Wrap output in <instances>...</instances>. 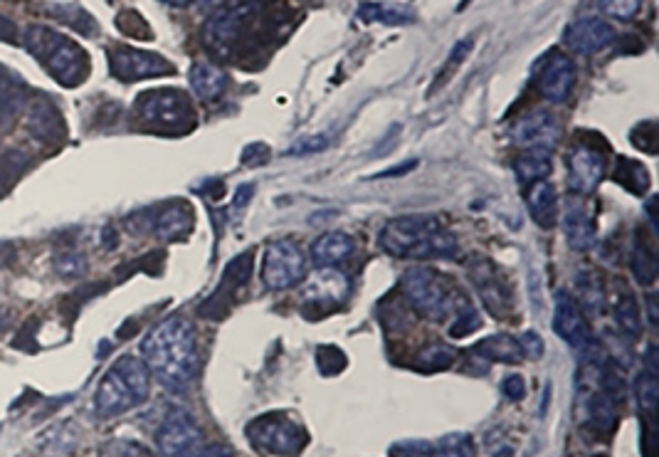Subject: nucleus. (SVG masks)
<instances>
[{
    "label": "nucleus",
    "mask_w": 659,
    "mask_h": 457,
    "mask_svg": "<svg viewBox=\"0 0 659 457\" xmlns=\"http://www.w3.org/2000/svg\"><path fill=\"white\" fill-rule=\"evenodd\" d=\"M141 361L171 391H183L198 371V344L186 317L163 319L141 341Z\"/></svg>",
    "instance_id": "nucleus-1"
},
{
    "label": "nucleus",
    "mask_w": 659,
    "mask_h": 457,
    "mask_svg": "<svg viewBox=\"0 0 659 457\" xmlns=\"http://www.w3.org/2000/svg\"><path fill=\"white\" fill-rule=\"evenodd\" d=\"M381 248L405 260H447L457 255V235L435 215H400L388 220L378 235Z\"/></svg>",
    "instance_id": "nucleus-2"
},
{
    "label": "nucleus",
    "mask_w": 659,
    "mask_h": 457,
    "mask_svg": "<svg viewBox=\"0 0 659 457\" xmlns=\"http://www.w3.org/2000/svg\"><path fill=\"white\" fill-rule=\"evenodd\" d=\"M151 371L136 356H121L99 381L94 393V411L102 418H117L134 411L149 398Z\"/></svg>",
    "instance_id": "nucleus-3"
},
{
    "label": "nucleus",
    "mask_w": 659,
    "mask_h": 457,
    "mask_svg": "<svg viewBox=\"0 0 659 457\" xmlns=\"http://www.w3.org/2000/svg\"><path fill=\"white\" fill-rule=\"evenodd\" d=\"M30 55L65 87H77L89 75V57L75 40L45 25H30L23 33Z\"/></svg>",
    "instance_id": "nucleus-4"
},
{
    "label": "nucleus",
    "mask_w": 659,
    "mask_h": 457,
    "mask_svg": "<svg viewBox=\"0 0 659 457\" xmlns=\"http://www.w3.org/2000/svg\"><path fill=\"white\" fill-rule=\"evenodd\" d=\"M403 294L423 317L435 319V322L447 319L450 312H460L467 304L465 294L457 292L447 277L430 267H413L405 272Z\"/></svg>",
    "instance_id": "nucleus-5"
},
{
    "label": "nucleus",
    "mask_w": 659,
    "mask_h": 457,
    "mask_svg": "<svg viewBox=\"0 0 659 457\" xmlns=\"http://www.w3.org/2000/svg\"><path fill=\"white\" fill-rule=\"evenodd\" d=\"M136 117L161 134H183L195 126L191 99L181 89H149L136 99Z\"/></svg>",
    "instance_id": "nucleus-6"
},
{
    "label": "nucleus",
    "mask_w": 659,
    "mask_h": 457,
    "mask_svg": "<svg viewBox=\"0 0 659 457\" xmlns=\"http://www.w3.org/2000/svg\"><path fill=\"white\" fill-rule=\"evenodd\" d=\"M247 440L262 455L297 457L307 445V430L289 413L274 411L255 418L247 425Z\"/></svg>",
    "instance_id": "nucleus-7"
},
{
    "label": "nucleus",
    "mask_w": 659,
    "mask_h": 457,
    "mask_svg": "<svg viewBox=\"0 0 659 457\" xmlns=\"http://www.w3.org/2000/svg\"><path fill=\"white\" fill-rule=\"evenodd\" d=\"M304 275H307V260H304V252L294 240H277L265 250V260H262V282H265V287L289 290V287L299 285Z\"/></svg>",
    "instance_id": "nucleus-8"
},
{
    "label": "nucleus",
    "mask_w": 659,
    "mask_h": 457,
    "mask_svg": "<svg viewBox=\"0 0 659 457\" xmlns=\"http://www.w3.org/2000/svg\"><path fill=\"white\" fill-rule=\"evenodd\" d=\"M553 332L561 336L563 341H568L571 346H576L585 361H595L600 356V344L595 341L593 332H590V324L588 319H585L581 304H578L568 292L556 294Z\"/></svg>",
    "instance_id": "nucleus-9"
},
{
    "label": "nucleus",
    "mask_w": 659,
    "mask_h": 457,
    "mask_svg": "<svg viewBox=\"0 0 659 457\" xmlns=\"http://www.w3.org/2000/svg\"><path fill=\"white\" fill-rule=\"evenodd\" d=\"M161 457H200L203 455V435L198 423L183 408H173L156 433Z\"/></svg>",
    "instance_id": "nucleus-10"
},
{
    "label": "nucleus",
    "mask_w": 659,
    "mask_h": 457,
    "mask_svg": "<svg viewBox=\"0 0 659 457\" xmlns=\"http://www.w3.org/2000/svg\"><path fill=\"white\" fill-rule=\"evenodd\" d=\"M109 67H112L114 77L121 82H139L149 80V77L173 75V65L166 57L156 55V52L134 50V47H112Z\"/></svg>",
    "instance_id": "nucleus-11"
},
{
    "label": "nucleus",
    "mask_w": 659,
    "mask_h": 457,
    "mask_svg": "<svg viewBox=\"0 0 659 457\" xmlns=\"http://www.w3.org/2000/svg\"><path fill=\"white\" fill-rule=\"evenodd\" d=\"M469 280H472L474 290L482 297L484 307L494 314V317H504L514 309V294H511L509 282L504 280L502 270L489 260H474L469 265Z\"/></svg>",
    "instance_id": "nucleus-12"
},
{
    "label": "nucleus",
    "mask_w": 659,
    "mask_h": 457,
    "mask_svg": "<svg viewBox=\"0 0 659 457\" xmlns=\"http://www.w3.org/2000/svg\"><path fill=\"white\" fill-rule=\"evenodd\" d=\"M252 272V252L245 255H237L228 267H225V275L220 280L218 290L210 294L203 304H200V317L205 319H223L228 314V309L233 307L240 290H245V285L250 282Z\"/></svg>",
    "instance_id": "nucleus-13"
},
{
    "label": "nucleus",
    "mask_w": 659,
    "mask_h": 457,
    "mask_svg": "<svg viewBox=\"0 0 659 457\" xmlns=\"http://www.w3.org/2000/svg\"><path fill=\"white\" fill-rule=\"evenodd\" d=\"M260 13V5L257 3H242L237 8L225 10V13L213 15L205 25V38L213 47H220V50H228L233 47L240 35L250 28V23L255 20V15Z\"/></svg>",
    "instance_id": "nucleus-14"
},
{
    "label": "nucleus",
    "mask_w": 659,
    "mask_h": 457,
    "mask_svg": "<svg viewBox=\"0 0 659 457\" xmlns=\"http://www.w3.org/2000/svg\"><path fill=\"white\" fill-rule=\"evenodd\" d=\"M573 87H576V65H573V60L568 55H563V52H551V55L541 62V94L548 102L561 104L571 97Z\"/></svg>",
    "instance_id": "nucleus-15"
},
{
    "label": "nucleus",
    "mask_w": 659,
    "mask_h": 457,
    "mask_svg": "<svg viewBox=\"0 0 659 457\" xmlns=\"http://www.w3.org/2000/svg\"><path fill=\"white\" fill-rule=\"evenodd\" d=\"M558 122L553 114L548 112H534L529 117L519 119L511 129V139L526 149H539L551 151L558 141Z\"/></svg>",
    "instance_id": "nucleus-16"
},
{
    "label": "nucleus",
    "mask_w": 659,
    "mask_h": 457,
    "mask_svg": "<svg viewBox=\"0 0 659 457\" xmlns=\"http://www.w3.org/2000/svg\"><path fill=\"white\" fill-rule=\"evenodd\" d=\"M566 42L571 50L581 52V55H595V52H603L613 45L615 30L613 25L600 18H581L568 25Z\"/></svg>",
    "instance_id": "nucleus-17"
},
{
    "label": "nucleus",
    "mask_w": 659,
    "mask_h": 457,
    "mask_svg": "<svg viewBox=\"0 0 659 457\" xmlns=\"http://www.w3.org/2000/svg\"><path fill=\"white\" fill-rule=\"evenodd\" d=\"M28 131L45 146H57L65 139V124H62L60 109L47 97L33 99L28 107V117H25Z\"/></svg>",
    "instance_id": "nucleus-18"
},
{
    "label": "nucleus",
    "mask_w": 659,
    "mask_h": 457,
    "mask_svg": "<svg viewBox=\"0 0 659 457\" xmlns=\"http://www.w3.org/2000/svg\"><path fill=\"white\" fill-rule=\"evenodd\" d=\"M563 233H566L571 248L578 252L590 250L595 245V238H598V233H595V215L578 198H568L566 210H563Z\"/></svg>",
    "instance_id": "nucleus-19"
},
{
    "label": "nucleus",
    "mask_w": 659,
    "mask_h": 457,
    "mask_svg": "<svg viewBox=\"0 0 659 457\" xmlns=\"http://www.w3.org/2000/svg\"><path fill=\"white\" fill-rule=\"evenodd\" d=\"M568 168H571V186L578 193H593L605 176L603 156L588 146L573 149V154L568 156Z\"/></svg>",
    "instance_id": "nucleus-20"
},
{
    "label": "nucleus",
    "mask_w": 659,
    "mask_h": 457,
    "mask_svg": "<svg viewBox=\"0 0 659 457\" xmlns=\"http://www.w3.org/2000/svg\"><path fill=\"white\" fill-rule=\"evenodd\" d=\"M346 294H349V280H346L341 272L331 270V267H324V270L316 272L307 282V287H304V299L324 309L344 302Z\"/></svg>",
    "instance_id": "nucleus-21"
},
{
    "label": "nucleus",
    "mask_w": 659,
    "mask_h": 457,
    "mask_svg": "<svg viewBox=\"0 0 659 457\" xmlns=\"http://www.w3.org/2000/svg\"><path fill=\"white\" fill-rule=\"evenodd\" d=\"M151 228L156 230V235L161 240H181L186 238L188 230L193 228V213L191 206L181 201H173L161 210H156L154 220H151Z\"/></svg>",
    "instance_id": "nucleus-22"
},
{
    "label": "nucleus",
    "mask_w": 659,
    "mask_h": 457,
    "mask_svg": "<svg viewBox=\"0 0 659 457\" xmlns=\"http://www.w3.org/2000/svg\"><path fill=\"white\" fill-rule=\"evenodd\" d=\"M356 252V243L346 233H326L314 240L311 245V257L319 267H336L346 262Z\"/></svg>",
    "instance_id": "nucleus-23"
},
{
    "label": "nucleus",
    "mask_w": 659,
    "mask_h": 457,
    "mask_svg": "<svg viewBox=\"0 0 659 457\" xmlns=\"http://www.w3.org/2000/svg\"><path fill=\"white\" fill-rule=\"evenodd\" d=\"M657 243L652 235L637 233L635 248H632V275L642 287H652L657 280Z\"/></svg>",
    "instance_id": "nucleus-24"
},
{
    "label": "nucleus",
    "mask_w": 659,
    "mask_h": 457,
    "mask_svg": "<svg viewBox=\"0 0 659 457\" xmlns=\"http://www.w3.org/2000/svg\"><path fill=\"white\" fill-rule=\"evenodd\" d=\"M526 203H529L531 215H534L536 223L541 225L543 230L556 228L558 223V196L553 191L551 183L539 181L534 186H529V193H526Z\"/></svg>",
    "instance_id": "nucleus-25"
},
{
    "label": "nucleus",
    "mask_w": 659,
    "mask_h": 457,
    "mask_svg": "<svg viewBox=\"0 0 659 457\" xmlns=\"http://www.w3.org/2000/svg\"><path fill=\"white\" fill-rule=\"evenodd\" d=\"M191 87L203 102H213V99L223 97L225 87H228V77L213 62H195L191 67Z\"/></svg>",
    "instance_id": "nucleus-26"
},
{
    "label": "nucleus",
    "mask_w": 659,
    "mask_h": 457,
    "mask_svg": "<svg viewBox=\"0 0 659 457\" xmlns=\"http://www.w3.org/2000/svg\"><path fill=\"white\" fill-rule=\"evenodd\" d=\"M474 354L482 356V359L487 361H494V364H511V366L521 364V359H524V351H521L519 339H514V336L509 334L487 336V339H482L477 346H474Z\"/></svg>",
    "instance_id": "nucleus-27"
},
{
    "label": "nucleus",
    "mask_w": 659,
    "mask_h": 457,
    "mask_svg": "<svg viewBox=\"0 0 659 457\" xmlns=\"http://www.w3.org/2000/svg\"><path fill=\"white\" fill-rule=\"evenodd\" d=\"M516 178H519L521 186H534V183L546 181V176L551 173V154L548 151H539V149H529L516 159Z\"/></svg>",
    "instance_id": "nucleus-28"
},
{
    "label": "nucleus",
    "mask_w": 659,
    "mask_h": 457,
    "mask_svg": "<svg viewBox=\"0 0 659 457\" xmlns=\"http://www.w3.org/2000/svg\"><path fill=\"white\" fill-rule=\"evenodd\" d=\"M358 18L366 23H383V25H410L418 20V15L410 8L395 3H363L358 8Z\"/></svg>",
    "instance_id": "nucleus-29"
},
{
    "label": "nucleus",
    "mask_w": 659,
    "mask_h": 457,
    "mask_svg": "<svg viewBox=\"0 0 659 457\" xmlns=\"http://www.w3.org/2000/svg\"><path fill=\"white\" fill-rule=\"evenodd\" d=\"M615 322L618 327L632 339L642 334V317H640V304H637L635 294L627 287H620L618 299H615Z\"/></svg>",
    "instance_id": "nucleus-30"
},
{
    "label": "nucleus",
    "mask_w": 659,
    "mask_h": 457,
    "mask_svg": "<svg viewBox=\"0 0 659 457\" xmlns=\"http://www.w3.org/2000/svg\"><path fill=\"white\" fill-rule=\"evenodd\" d=\"M0 72H3V82H0V131H5L10 124H15L20 109H23V92H20V82L15 77L5 75V70Z\"/></svg>",
    "instance_id": "nucleus-31"
},
{
    "label": "nucleus",
    "mask_w": 659,
    "mask_h": 457,
    "mask_svg": "<svg viewBox=\"0 0 659 457\" xmlns=\"http://www.w3.org/2000/svg\"><path fill=\"white\" fill-rule=\"evenodd\" d=\"M657 374L655 371L642 369L640 376L635 381V396L640 413L645 416L647 425L645 428H655V416H657Z\"/></svg>",
    "instance_id": "nucleus-32"
},
{
    "label": "nucleus",
    "mask_w": 659,
    "mask_h": 457,
    "mask_svg": "<svg viewBox=\"0 0 659 457\" xmlns=\"http://www.w3.org/2000/svg\"><path fill=\"white\" fill-rule=\"evenodd\" d=\"M588 423L595 430H603V433H613L615 425H618V403L610 396H605L603 391L595 393L588 401Z\"/></svg>",
    "instance_id": "nucleus-33"
},
{
    "label": "nucleus",
    "mask_w": 659,
    "mask_h": 457,
    "mask_svg": "<svg viewBox=\"0 0 659 457\" xmlns=\"http://www.w3.org/2000/svg\"><path fill=\"white\" fill-rule=\"evenodd\" d=\"M615 181H618L625 191L635 193V196H642V193L650 191V173H647V168L642 166L640 161L620 159L618 168H615Z\"/></svg>",
    "instance_id": "nucleus-34"
},
{
    "label": "nucleus",
    "mask_w": 659,
    "mask_h": 457,
    "mask_svg": "<svg viewBox=\"0 0 659 457\" xmlns=\"http://www.w3.org/2000/svg\"><path fill=\"white\" fill-rule=\"evenodd\" d=\"M437 457H474L477 455V445L469 433H450L435 443Z\"/></svg>",
    "instance_id": "nucleus-35"
},
{
    "label": "nucleus",
    "mask_w": 659,
    "mask_h": 457,
    "mask_svg": "<svg viewBox=\"0 0 659 457\" xmlns=\"http://www.w3.org/2000/svg\"><path fill=\"white\" fill-rule=\"evenodd\" d=\"M457 359V351L452 346L445 344H432L427 349L420 351L418 356V366L425 371H440V369H450Z\"/></svg>",
    "instance_id": "nucleus-36"
},
{
    "label": "nucleus",
    "mask_w": 659,
    "mask_h": 457,
    "mask_svg": "<svg viewBox=\"0 0 659 457\" xmlns=\"http://www.w3.org/2000/svg\"><path fill=\"white\" fill-rule=\"evenodd\" d=\"M578 292H581V302L593 312H603V285H600L598 275L590 270L578 272L576 277Z\"/></svg>",
    "instance_id": "nucleus-37"
},
{
    "label": "nucleus",
    "mask_w": 659,
    "mask_h": 457,
    "mask_svg": "<svg viewBox=\"0 0 659 457\" xmlns=\"http://www.w3.org/2000/svg\"><path fill=\"white\" fill-rule=\"evenodd\" d=\"M390 457H437L435 443L430 440H400L390 448Z\"/></svg>",
    "instance_id": "nucleus-38"
},
{
    "label": "nucleus",
    "mask_w": 659,
    "mask_h": 457,
    "mask_svg": "<svg viewBox=\"0 0 659 457\" xmlns=\"http://www.w3.org/2000/svg\"><path fill=\"white\" fill-rule=\"evenodd\" d=\"M316 361H319L321 374L326 376H336L346 369L344 351L336 349V346H321L319 354H316Z\"/></svg>",
    "instance_id": "nucleus-39"
},
{
    "label": "nucleus",
    "mask_w": 659,
    "mask_h": 457,
    "mask_svg": "<svg viewBox=\"0 0 659 457\" xmlns=\"http://www.w3.org/2000/svg\"><path fill=\"white\" fill-rule=\"evenodd\" d=\"M600 10L610 18L632 20L642 8V0H598Z\"/></svg>",
    "instance_id": "nucleus-40"
},
{
    "label": "nucleus",
    "mask_w": 659,
    "mask_h": 457,
    "mask_svg": "<svg viewBox=\"0 0 659 457\" xmlns=\"http://www.w3.org/2000/svg\"><path fill=\"white\" fill-rule=\"evenodd\" d=\"M477 327H479V312L472 307V304H465V309L457 312L455 324L450 327V336L452 339H462V336H469Z\"/></svg>",
    "instance_id": "nucleus-41"
},
{
    "label": "nucleus",
    "mask_w": 659,
    "mask_h": 457,
    "mask_svg": "<svg viewBox=\"0 0 659 457\" xmlns=\"http://www.w3.org/2000/svg\"><path fill=\"white\" fill-rule=\"evenodd\" d=\"M104 457H154L149 448H144L141 443L134 440H114L104 450Z\"/></svg>",
    "instance_id": "nucleus-42"
},
{
    "label": "nucleus",
    "mask_w": 659,
    "mask_h": 457,
    "mask_svg": "<svg viewBox=\"0 0 659 457\" xmlns=\"http://www.w3.org/2000/svg\"><path fill=\"white\" fill-rule=\"evenodd\" d=\"M657 126L655 122H645V124H640L635 129V134H632V144L635 146H640L642 151H647V154H655L657 151Z\"/></svg>",
    "instance_id": "nucleus-43"
},
{
    "label": "nucleus",
    "mask_w": 659,
    "mask_h": 457,
    "mask_svg": "<svg viewBox=\"0 0 659 457\" xmlns=\"http://www.w3.org/2000/svg\"><path fill=\"white\" fill-rule=\"evenodd\" d=\"M117 25L121 30H126V35H134V38H151L149 25H146L134 10H126L121 18H117Z\"/></svg>",
    "instance_id": "nucleus-44"
},
{
    "label": "nucleus",
    "mask_w": 659,
    "mask_h": 457,
    "mask_svg": "<svg viewBox=\"0 0 659 457\" xmlns=\"http://www.w3.org/2000/svg\"><path fill=\"white\" fill-rule=\"evenodd\" d=\"M84 257L79 255V252H62L60 257H57V272H60L62 277H77L84 272Z\"/></svg>",
    "instance_id": "nucleus-45"
},
{
    "label": "nucleus",
    "mask_w": 659,
    "mask_h": 457,
    "mask_svg": "<svg viewBox=\"0 0 659 457\" xmlns=\"http://www.w3.org/2000/svg\"><path fill=\"white\" fill-rule=\"evenodd\" d=\"M23 171V159L18 154H0V191Z\"/></svg>",
    "instance_id": "nucleus-46"
},
{
    "label": "nucleus",
    "mask_w": 659,
    "mask_h": 457,
    "mask_svg": "<svg viewBox=\"0 0 659 457\" xmlns=\"http://www.w3.org/2000/svg\"><path fill=\"white\" fill-rule=\"evenodd\" d=\"M326 146H329V139H326V136H307V139H302L299 144L292 146V154L294 156L319 154V151H324Z\"/></svg>",
    "instance_id": "nucleus-47"
},
{
    "label": "nucleus",
    "mask_w": 659,
    "mask_h": 457,
    "mask_svg": "<svg viewBox=\"0 0 659 457\" xmlns=\"http://www.w3.org/2000/svg\"><path fill=\"white\" fill-rule=\"evenodd\" d=\"M502 393L506 398H509V401H521V398H524V378H521L519 374H511V376H506L504 378V383H502Z\"/></svg>",
    "instance_id": "nucleus-48"
},
{
    "label": "nucleus",
    "mask_w": 659,
    "mask_h": 457,
    "mask_svg": "<svg viewBox=\"0 0 659 457\" xmlns=\"http://www.w3.org/2000/svg\"><path fill=\"white\" fill-rule=\"evenodd\" d=\"M519 344H521V351H524V356H531V359H539V356H543V341L536 332H526L519 339Z\"/></svg>",
    "instance_id": "nucleus-49"
},
{
    "label": "nucleus",
    "mask_w": 659,
    "mask_h": 457,
    "mask_svg": "<svg viewBox=\"0 0 659 457\" xmlns=\"http://www.w3.org/2000/svg\"><path fill=\"white\" fill-rule=\"evenodd\" d=\"M469 50H472V38H467L465 42H460V45H457L455 50H452V57H450V60H447V67H445L447 75H452V70H455V67L460 65L462 60H465Z\"/></svg>",
    "instance_id": "nucleus-50"
},
{
    "label": "nucleus",
    "mask_w": 659,
    "mask_h": 457,
    "mask_svg": "<svg viewBox=\"0 0 659 457\" xmlns=\"http://www.w3.org/2000/svg\"><path fill=\"white\" fill-rule=\"evenodd\" d=\"M0 40L5 42L18 40V28H15L13 20H8L5 15H0Z\"/></svg>",
    "instance_id": "nucleus-51"
},
{
    "label": "nucleus",
    "mask_w": 659,
    "mask_h": 457,
    "mask_svg": "<svg viewBox=\"0 0 659 457\" xmlns=\"http://www.w3.org/2000/svg\"><path fill=\"white\" fill-rule=\"evenodd\" d=\"M200 457H235V455H233V450L223 448V445H210V448L203 450V455Z\"/></svg>",
    "instance_id": "nucleus-52"
},
{
    "label": "nucleus",
    "mask_w": 659,
    "mask_h": 457,
    "mask_svg": "<svg viewBox=\"0 0 659 457\" xmlns=\"http://www.w3.org/2000/svg\"><path fill=\"white\" fill-rule=\"evenodd\" d=\"M650 324H657V309H655V294H650Z\"/></svg>",
    "instance_id": "nucleus-53"
},
{
    "label": "nucleus",
    "mask_w": 659,
    "mask_h": 457,
    "mask_svg": "<svg viewBox=\"0 0 659 457\" xmlns=\"http://www.w3.org/2000/svg\"><path fill=\"white\" fill-rule=\"evenodd\" d=\"M494 457H514V453H511V448H504V450H499Z\"/></svg>",
    "instance_id": "nucleus-54"
},
{
    "label": "nucleus",
    "mask_w": 659,
    "mask_h": 457,
    "mask_svg": "<svg viewBox=\"0 0 659 457\" xmlns=\"http://www.w3.org/2000/svg\"><path fill=\"white\" fill-rule=\"evenodd\" d=\"M166 3L178 5V8H183V5H188V3H191V0H166Z\"/></svg>",
    "instance_id": "nucleus-55"
},
{
    "label": "nucleus",
    "mask_w": 659,
    "mask_h": 457,
    "mask_svg": "<svg viewBox=\"0 0 659 457\" xmlns=\"http://www.w3.org/2000/svg\"><path fill=\"white\" fill-rule=\"evenodd\" d=\"M195 3L205 5V8H208V5H215V3H218V0H195Z\"/></svg>",
    "instance_id": "nucleus-56"
}]
</instances>
